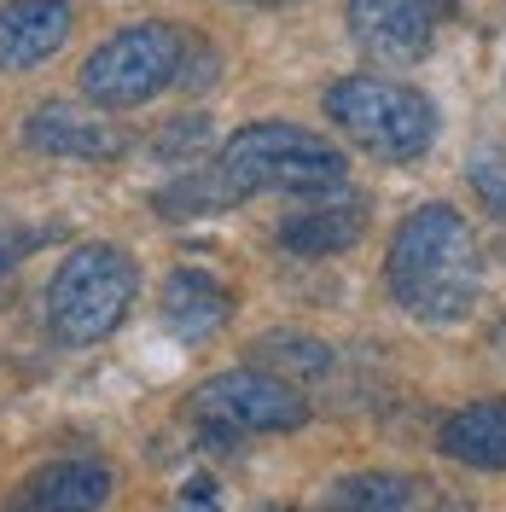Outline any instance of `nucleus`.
<instances>
[{"label": "nucleus", "mask_w": 506, "mask_h": 512, "mask_svg": "<svg viewBox=\"0 0 506 512\" xmlns=\"http://www.w3.org/2000/svg\"><path fill=\"white\" fill-rule=\"evenodd\" d=\"M134 297H140V268L123 245H76L47 286V326L59 344L82 350L123 326Z\"/></svg>", "instance_id": "3"}, {"label": "nucleus", "mask_w": 506, "mask_h": 512, "mask_svg": "<svg viewBox=\"0 0 506 512\" xmlns=\"http://www.w3.org/2000/svg\"><path fill=\"white\" fill-rule=\"evenodd\" d=\"M466 181L483 198V210H495L506 222V146H477L472 163H466Z\"/></svg>", "instance_id": "17"}, {"label": "nucleus", "mask_w": 506, "mask_h": 512, "mask_svg": "<svg viewBox=\"0 0 506 512\" xmlns=\"http://www.w3.org/2000/svg\"><path fill=\"white\" fill-rule=\"evenodd\" d=\"M216 169L239 198L251 192H297V198H320V192L344 187V152L303 123H251L222 146Z\"/></svg>", "instance_id": "2"}, {"label": "nucleus", "mask_w": 506, "mask_h": 512, "mask_svg": "<svg viewBox=\"0 0 506 512\" xmlns=\"http://www.w3.org/2000/svg\"><path fill=\"white\" fill-rule=\"evenodd\" d=\"M326 117L344 128L361 152L384 163H413L437 146V105L390 76H344L326 88Z\"/></svg>", "instance_id": "4"}, {"label": "nucleus", "mask_w": 506, "mask_h": 512, "mask_svg": "<svg viewBox=\"0 0 506 512\" xmlns=\"http://www.w3.org/2000/svg\"><path fill=\"white\" fill-rule=\"evenodd\" d=\"M448 0H349V35L373 64H413L431 53Z\"/></svg>", "instance_id": "7"}, {"label": "nucleus", "mask_w": 506, "mask_h": 512, "mask_svg": "<svg viewBox=\"0 0 506 512\" xmlns=\"http://www.w3.org/2000/svg\"><path fill=\"white\" fill-rule=\"evenodd\" d=\"M192 35L146 18V24H123L111 41H99L94 53L82 59V94L99 111H134L146 99H158L163 88L181 82V64H187Z\"/></svg>", "instance_id": "5"}, {"label": "nucleus", "mask_w": 506, "mask_h": 512, "mask_svg": "<svg viewBox=\"0 0 506 512\" xmlns=\"http://www.w3.org/2000/svg\"><path fill=\"white\" fill-rule=\"evenodd\" d=\"M390 291L396 303L419 320H460L472 315L477 291H483V256H477V233L466 227L460 210L448 204H419L402 216L396 239H390Z\"/></svg>", "instance_id": "1"}, {"label": "nucleus", "mask_w": 506, "mask_h": 512, "mask_svg": "<svg viewBox=\"0 0 506 512\" xmlns=\"http://www.w3.org/2000/svg\"><path fill=\"white\" fill-rule=\"evenodd\" d=\"M117 489V472L94 460V454H64V460H47L41 472L18 483L6 495L0 512H99Z\"/></svg>", "instance_id": "8"}, {"label": "nucleus", "mask_w": 506, "mask_h": 512, "mask_svg": "<svg viewBox=\"0 0 506 512\" xmlns=\"http://www.w3.org/2000/svg\"><path fill=\"white\" fill-rule=\"evenodd\" d=\"M175 512H222V507H216V489H210V483H192L187 501H181Z\"/></svg>", "instance_id": "19"}, {"label": "nucleus", "mask_w": 506, "mask_h": 512, "mask_svg": "<svg viewBox=\"0 0 506 512\" xmlns=\"http://www.w3.org/2000/svg\"><path fill=\"white\" fill-rule=\"evenodd\" d=\"M251 6H291V0H251Z\"/></svg>", "instance_id": "20"}, {"label": "nucleus", "mask_w": 506, "mask_h": 512, "mask_svg": "<svg viewBox=\"0 0 506 512\" xmlns=\"http://www.w3.org/2000/svg\"><path fill=\"white\" fill-rule=\"evenodd\" d=\"M425 501H437V483L402 472H349L320 495V512H419Z\"/></svg>", "instance_id": "14"}, {"label": "nucleus", "mask_w": 506, "mask_h": 512, "mask_svg": "<svg viewBox=\"0 0 506 512\" xmlns=\"http://www.w3.org/2000/svg\"><path fill=\"white\" fill-rule=\"evenodd\" d=\"M262 512H303V507H262Z\"/></svg>", "instance_id": "21"}, {"label": "nucleus", "mask_w": 506, "mask_h": 512, "mask_svg": "<svg viewBox=\"0 0 506 512\" xmlns=\"http://www.w3.org/2000/svg\"><path fill=\"white\" fill-rule=\"evenodd\" d=\"M192 419L204 431H227V437H245V431H297L309 419V402L285 379L262 373V367H233V373H216V379L198 384Z\"/></svg>", "instance_id": "6"}, {"label": "nucleus", "mask_w": 506, "mask_h": 512, "mask_svg": "<svg viewBox=\"0 0 506 512\" xmlns=\"http://www.w3.org/2000/svg\"><path fill=\"white\" fill-rule=\"evenodd\" d=\"M70 41V0H6L0 6V70H35Z\"/></svg>", "instance_id": "11"}, {"label": "nucleus", "mask_w": 506, "mask_h": 512, "mask_svg": "<svg viewBox=\"0 0 506 512\" xmlns=\"http://www.w3.org/2000/svg\"><path fill=\"white\" fill-rule=\"evenodd\" d=\"M204 134H210V123H204V117H181V123H169V128L158 134V158H163V163L192 158V152L204 146Z\"/></svg>", "instance_id": "18"}, {"label": "nucleus", "mask_w": 506, "mask_h": 512, "mask_svg": "<svg viewBox=\"0 0 506 512\" xmlns=\"http://www.w3.org/2000/svg\"><path fill=\"white\" fill-rule=\"evenodd\" d=\"M251 355H256V367H280L274 379H285V373H297V379H320V373L332 367V350H326L320 338H303V332H268V338H256L251 344Z\"/></svg>", "instance_id": "16"}, {"label": "nucleus", "mask_w": 506, "mask_h": 512, "mask_svg": "<svg viewBox=\"0 0 506 512\" xmlns=\"http://www.w3.org/2000/svg\"><path fill=\"white\" fill-rule=\"evenodd\" d=\"M24 140L47 158H64V163H111L128 152V134L111 117H94L82 105H35L30 123H24Z\"/></svg>", "instance_id": "9"}, {"label": "nucleus", "mask_w": 506, "mask_h": 512, "mask_svg": "<svg viewBox=\"0 0 506 512\" xmlns=\"http://www.w3.org/2000/svg\"><path fill=\"white\" fill-rule=\"evenodd\" d=\"M437 443L460 466L506 472V396H483V402H466L460 414H448Z\"/></svg>", "instance_id": "13"}, {"label": "nucleus", "mask_w": 506, "mask_h": 512, "mask_svg": "<svg viewBox=\"0 0 506 512\" xmlns=\"http://www.w3.org/2000/svg\"><path fill=\"white\" fill-rule=\"evenodd\" d=\"M239 204V192L227 187V175L216 163H204V169H187L175 187L158 192V216L169 222H187V216H216V210H233Z\"/></svg>", "instance_id": "15"}, {"label": "nucleus", "mask_w": 506, "mask_h": 512, "mask_svg": "<svg viewBox=\"0 0 506 512\" xmlns=\"http://www.w3.org/2000/svg\"><path fill=\"white\" fill-rule=\"evenodd\" d=\"M158 309L175 338H210L233 315V291L216 274H204V268H175L158 291Z\"/></svg>", "instance_id": "12"}, {"label": "nucleus", "mask_w": 506, "mask_h": 512, "mask_svg": "<svg viewBox=\"0 0 506 512\" xmlns=\"http://www.w3.org/2000/svg\"><path fill=\"white\" fill-rule=\"evenodd\" d=\"M367 233V198L361 192H320L315 204L291 210L280 222V245L291 256H338Z\"/></svg>", "instance_id": "10"}]
</instances>
